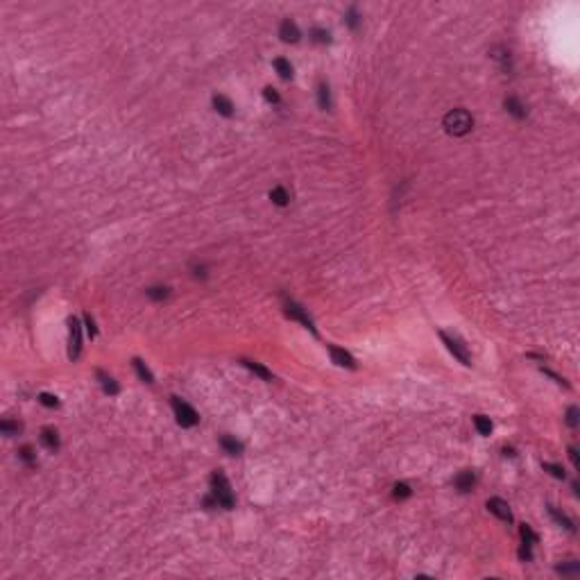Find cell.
Here are the masks:
<instances>
[{"instance_id": "6da1fadb", "label": "cell", "mask_w": 580, "mask_h": 580, "mask_svg": "<svg viewBox=\"0 0 580 580\" xmlns=\"http://www.w3.org/2000/svg\"><path fill=\"white\" fill-rule=\"evenodd\" d=\"M471 127H474V118H471L465 109H453V111H449L447 116H444V129H447L449 134H453V136L467 134Z\"/></svg>"}, {"instance_id": "7a4b0ae2", "label": "cell", "mask_w": 580, "mask_h": 580, "mask_svg": "<svg viewBox=\"0 0 580 580\" xmlns=\"http://www.w3.org/2000/svg\"><path fill=\"white\" fill-rule=\"evenodd\" d=\"M211 492L213 496H216L218 506L222 508H234V494H231V485L229 481L224 478V474H220V471H216V474L211 476Z\"/></svg>"}, {"instance_id": "3957f363", "label": "cell", "mask_w": 580, "mask_h": 580, "mask_svg": "<svg viewBox=\"0 0 580 580\" xmlns=\"http://www.w3.org/2000/svg\"><path fill=\"white\" fill-rule=\"evenodd\" d=\"M172 410H175L177 424L179 426H184V429H191V426H195V424L199 422L198 413H195L186 401H181L179 397H172Z\"/></svg>"}, {"instance_id": "277c9868", "label": "cell", "mask_w": 580, "mask_h": 580, "mask_svg": "<svg viewBox=\"0 0 580 580\" xmlns=\"http://www.w3.org/2000/svg\"><path fill=\"white\" fill-rule=\"evenodd\" d=\"M440 338H442V343L447 344V349L451 351V354H453V356L458 358L462 365H471V358H469L467 349H465V344H462L458 338H451L449 333H444V331L440 333Z\"/></svg>"}, {"instance_id": "5b68a950", "label": "cell", "mask_w": 580, "mask_h": 580, "mask_svg": "<svg viewBox=\"0 0 580 580\" xmlns=\"http://www.w3.org/2000/svg\"><path fill=\"white\" fill-rule=\"evenodd\" d=\"M68 326H71V349H68V356L75 361V358H79V351H82V326H79V322L75 317H71Z\"/></svg>"}, {"instance_id": "8992f818", "label": "cell", "mask_w": 580, "mask_h": 580, "mask_svg": "<svg viewBox=\"0 0 580 580\" xmlns=\"http://www.w3.org/2000/svg\"><path fill=\"white\" fill-rule=\"evenodd\" d=\"M286 315L288 317H292V320H297V322H302L306 329H310V331H315V326H313V320H310L306 313H304V308L302 306H297L292 299H286Z\"/></svg>"}, {"instance_id": "52a82bcc", "label": "cell", "mask_w": 580, "mask_h": 580, "mask_svg": "<svg viewBox=\"0 0 580 580\" xmlns=\"http://www.w3.org/2000/svg\"><path fill=\"white\" fill-rule=\"evenodd\" d=\"M488 508H489V512H494L496 517L501 521H512V512H510V506H508L503 499H489L488 501Z\"/></svg>"}, {"instance_id": "ba28073f", "label": "cell", "mask_w": 580, "mask_h": 580, "mask_svg": "<svg viewBox=\"0 0 580 580\" xmlns=\"http://www.w3.org/2000/svg\"><path fill=\"white\" fill-rule=\"evenodd\" d=\"M329 351H331V358H333V362H336V365H340V367L356 369V361H354V358H351L344 349H340V347H333V344H329Z\"/></svg>"}, {"instance_id": "9c48e42d", "label": "cell", "mask_w": 580, "mask_h": 580, "mask_svg": "<svg viewBox=\"0 0 580 580\" xmlns=\"http://www.w3.org/2000/svg\"><path fill=\"white\" fill-rule=\"evenodd\" d=\"M279 36H281L286 43H295V41H299V27L290 18H286L284 23H281V27H279Z\"/></svg>"}, {"instance_id": "30bf717a", "label": "cell", "mask_w": 580, "mask_h": 580, "mask_svg": "<svg viewBox=\"0 0 580 580\" xmlns=\"http://www.w3.org/2000/svg\"><path fill=\"white\" fill-rule=\"evenodd\" d=\"M474 483H476V476L467 469V471L458 474V478H455V488L460 489V492H469V489L474 488Z\"/></svg>"}, {"instance_id": "8fae6325", "label": "cell", "mask_w": 580, "mask_h": 580, "mask_svg": "<svg viewBox=\"0 0 580 580\" xmlns=\"http://www.w3.org/2000/svg\"><path fill=\"white\" fill-rule=\"evenodd\" d=\"M243 365H245L247 369H250V372H254L256 376H261L263 381H272V372H270V369H265L263 365H261V362H256V361H247V358H245Z\"/></svg>"}, {"instance_id": "7c38bea8", "label": "cell", "mask_w": 580, "mask_h": 580, "mask_svg": "<svg viewBox=\"0 0 580 580\" xmlns=\"http://www.w3.org/2000/svg\"><path fill=\"white\" fill-rule=\"evenodd\" d=\"M213 107H216V111L222 113V116H231V113H234V105H231V100L227 98V95H216V98H213Z\"/></svg>"}, {"instance_id": "4fadbf2b", "label": "cell", "mask_w": 580, "mask_h": 580, "mask_svg": "<svg viewBox=\"0 0 580 580\" xmlns=\"http://www.w3.org/2000/svg\"><path fill=\"white\" fill-rule=\"evenodd\" d=\"M41 442H43V447L48 449H57L59 447V435H57V431L54 429H43L41 431Z\"/></svg>"}, {"instance_id": "5bb4252c", "label": "cell", "mask_w": 580, "mask_h": 580, "mask_svg": "<svg viewBox=\"0 0 580 580\" xmlns=\"http://www.w3.org/2000/svg\"><path fill=\"white\" fill-rule=\"evenodd\" d=\"M270 199L277 206H286L290 202V195H288V191H286L284 186H277V188H272L270 191Z\"/></svg>"}, {"instance_id": "9a60e30c", "label": "cell", "mask_w": 580, "mask_h": 580, "mask_svg": "<svg viewBox=\"0 0 580 580\" xmlns=\"http://www.w3.org/2000/svg\"><path fill=\"white\" fill-rule=\"evenodd\" d=\"M98 379H100V383H102V390H105L107 395H118V383L113 381L111 376H107L105 372H98Z\"/></svg>"}, {"instance_id": "2e32d148", "label": "cell", "mask_w": 580, "mask_h": 580, "mask_svg": "<svg viewBox=\"0 0 580 580\" xmlns=\"http://www.w3.org/2000/svg\"><path fill=\"white\" fill-rule=\"evenodd\" d=\"M220 444H222V449L227 451V453H231V455H238L240 451H243V444H240V442H236L234 437H229V435H224L222 440H220Z\"/></svg>"}, {"instance_id": "e0dca14e", "label": "cell", "mask_w": 580, "mask_h": 580, "mask_svg": "<svg viewBox=\"0 0 580 580\" xmlns=\"http://www.w3.org/2000/svg\"><path fill=\"white\" fill-rule=\"evenodd\" d=\"M506 109L512 116H517V118H524L526 116V109H524V105H521L517 98H506Z\"/></svg>"}, {"instance_id": "ac0fdd59", "label": "cell", "mask_w": 580, "mask_h": 580, "mask_svg": "<svg viewBox=\"0 0 580 580\" xmlns=\"http://www.w3.org/2000/svg\"><path fill=\"white\" fill-rule=\"evenodd\" d=\"M274 68H277V72H279V77L281 79H290L292 77V66H290V61L288 59H274Z\"/></svg>"}, {"instance_id": "d6986e66", "label": "cell", "mask_w": 580, "mask_h": 580, "mask_svg": "<svg viewBox=\"0 0 580 580\" xmlns=\"http://www.w3.org/2000/svg\"><path fill=\"white\" fill-rule=\"evenodd\" d=\"M474 426H476V431L481 435H489L492 433V422H489V417H485V415H476L474 417Z\"/></svg>"}, {"instance_id": "ffe728a7", "label": "cell", "mask_w": 580, "mask_h": 580, "mask_svg": "<svg viewBox=\"0 0 580 580\" xmlns=\"http://www.w3.org/2000/svg\"><path fill=\"white\" fill-rule=\"evenodd\" d=\"M548 512H551V517H553V519L558 521L560 526H564V528H567V530H576L574 521L569 519V517H564V514H562V512H558V510H555L553 506H548Z\"/></svg>"}, {"instance_id": "44dd1931", "label": "cell", "mask_w": 580, "mask_h": 580, "mask_svg": "<svg viewBox=\"0 0 580 580\" xmlns=\"http://www.w3.org/2000/svg\"><path fill=\"white\" fill-rule=\"evenodd\" d=\"M134 367H136V372H139V376L143 379L145 383H154V376H152V372L147 367H145V362L141 361V358H134Z\"/></svg>"}, {"instance_id": "7402d4cb", "label": "cell", "mask_w": 580, "mask_h": 580, "mask_svg": "<svg viewBox=\"0 0 580 580\" xmlns=\"http://www.w3.org/2000/svg\"><path fill=\"white\" fill-rule=\"evenodd\" d=\"M317 98H320V107H322V109H329V107H331V100H329V86H326V84H320V86H317Z\"/></svg>"}, {"instance_id": "603a6c76", "label": "cell", "mask_w": 580, "mask_h": 580, "mask_svg": "<svg viewBox=\"0 0 580 580\" xmlns=\"http://www.w3.org/2000/svg\"><path fill=\"white\" fill-rule=\"evenodd\" d=\"M519 533H521V540L526 542V544H535V542H537V535H535L533 530H530V526H526V524L519 528Z\"/></svg>"}, {"instance_id": "cb8c5ba5", "label": "cell", "mask_w": 580, "mask_h": 580, "mask_svg": "<svg viewBox=\"0 0 580 580\" xmlns=\"http://www.w3.org/2000/svg\"><path fill=\"white\" fill-rule=\"evenodd\" d=\"M410 494H413V492H410V488L406 483H397L395 485V499H408Z\"/></svg>"}, {"instance_id": "d4e9b609", "label": "cell", "mask_w": 580, "mask_h": 580, "mask_svg": "<svg viewBox=\"0 0 580 580\" xmlns=\"http://www.w3.org/2000/svg\"><path fill=\"white\" fill-rule=\"evenodd\" d=\"M544 471H548L555 478H564V469L558 467V465H551V462H544Z\"/></svg>"}, {"instance_id": "484cf974", "label": "cell", "mask_w": 580, "mask_h": 580, "mask_svg": "<svg viewBox=\"0 0 580 580\" xmlns=\"http://www.w3.org/2000/svg\"><path fill=\"white\" fill-rule=\"evenodd\" d=\"M39 401L43 403V406H48V408H57V406H59V401H57V397H53V395H46V392H43V395L39 397Z\"/></svg>"}, {"instance_id": "4316f807", "label": "cell", "mask_w": 580, "mask_h": 580, "mask_svg": "<svg viewBox=\"0 0 580 580\" xmlns=\"http://www.w3.org/2000/svg\"><path fill=\"white\" fill-rule=\"evenodd\" d=\"M0 429H2V433H5V435H12V433H18V431H20V424H16V422H2V424H0Z\"/></svg>"}, {"instance_id": "83f0119b", "label": "cell", "mask_w": 580, "mask_h": 580, "mask_svg": "<svg viewBox=\"0 0 580 580\" xmlns=\"http://www.w3.org/2000/svg\"><path fill=\"white\" fill-rule=\"evenodd\" d=\"M567 424L571 426V429H576V426H578V408H576V406H571V408H569V413H567Z\"/></svg>"}, {"instance_id": "f1b7e54d", "label": "cell", "mask_w": 580, "mask_h": 580, "mask_svg": "<svg viewBox=\"0 0 580 580\" xmlns=\"http://www.w3.org/2000/svg\"><path fill=\"white\" fill-rule=\"evenodd\" d=\"M147 295H150L152 299H165V297H168V288H150Z\"/></svg>"}, {"instance_id": "f546056e", "label": "cell", "mask_w": 580, "mask_h": 580, "mask_svg": "<svg viewBox=\"0 0 580 580\" xmlns=\"http://www.w3.org/2000/svg\"><path fill=\"white\" fill-rule=\"evenodd\" d=\"M313 41L326 43V41H329V32H326V30H313Z\"/></svg>"}, {"instance_id": "4dcf8cb0", "label": "cell", "mask_w": 580, "mask_h": 580, "mask_svg": "<svg viewBox=\"0 0 580 580\" xmlns=\"http://www.w3.org/2000/svg\"><path fill=\"white\" fill-rule=\"evenodd\" d=\"M84 322H86V329H89V336L93 338V336H95V333H98V329H95V322H93V317L89 315V313H86V315H84Z\"/></svg>"}, {"instance_id": "1f68e13d", "label": "cell", "mask_w": 580, "mask_h": 580, "mask_svg": "<svg viewBox=\"0 0 580 580\" xmlns=\"http://www.w3.org/2000/svg\"><path fill=\"white\" fill-rule=\"evenodd\" d=\"M263 95H265V100H268V102H279V93L274 91V89H270V86L263 91Z\"/></svg>"}, {"instance_id": "d6a6232c", "label": "cell", "mask_w": 580, "mask_h": 580, "mask_svg": "<svg viewBox=\"0 0 580 580\" xmlns=\"http://www.w3.org/2000/svg\"><path fill=\"white\" fill-rule=\"evenodd\" d=\"M347 23H349V27H358V14H356V9H349V12H347Z\"/></svg>"}, {"instance_id": "836d02e7", "label": "cell", "mask_w": 580, "mask_h": 580, "mask_svg": "<svg viewBox=\"0 0 580 580\" xmlns=\"http://www.w3.org/2000/svg\"><path fill=\"white\" fill-rule=\"evenodd\" d=\"M20 458H23V460H27L30 465H32V460H34L32 449H30V447H23V449H20Z\"/></svg>"}, {"instance_id": "e575fe53", "label": "cell", "mask_w": 580, "mask_h": 580, "mask_svg": "<svg viewBox=\"0 0 580 580\" xmlns=\"http://www.w3.org/2000/svg\"><path fill=\"white\" fill-rule=\"evenodd\" d=\"M569 458H571V462H574V467L578 469V451H576L574 447L569 449Z\"/></svg>"}]
</instances>
